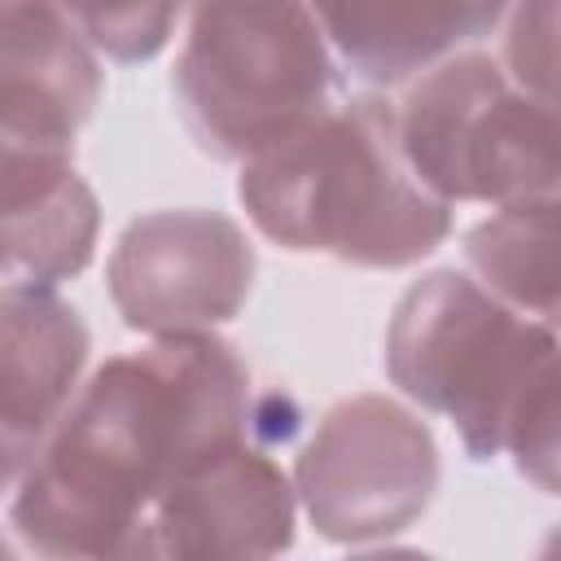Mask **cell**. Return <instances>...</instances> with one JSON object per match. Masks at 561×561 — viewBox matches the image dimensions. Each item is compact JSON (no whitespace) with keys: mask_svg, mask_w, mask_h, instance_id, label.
<instances>
[{"mask_svg":"<svg viewBox=\"0 0 561 561\" xmlns=\"http://www.w3.org/2000/svg\"><path fill=\"white\" fill-rule=\"evenodd\" d=\"M241 386L219 342H171L110 364L26 478L22 535L53 557H101L167 482L237 451Z\"/></svg>","mask_w":561,"mask_h":561,"instance_id":"obj_1","label":"cell"},{"mask_svg":"<svg viewBox=\"0 0 561 561\" xmlns=\"http://www.w3.org/2000/svg\"><path fill=\"white\" fill-rule=\"evenodd\" d=\"M241 197L276 241L359 263H408L447 232L443 202L408 180L394 114L377 101H355L259 153Z\"/></svg>","mask_w":561,"mask_h":561,"instance_id":"obj_2","label":"cell"},{"mask_svg":"<svg viewBox=\"0 0 561 561\" xmlns=\"http://www.w3.org/2000/svg\"><path fill=\"white\" fill-rule=\"evenodd\" d=\"M188 127L215 153H267L324 105L320 22L298 4H206L175 66Z\"/></svg>","mask_w":561,"mask_h":561,"instance_id":"obj_3","label":"cell"},{"mask_svg":"<svg viewBox=\"0 0 561 561\" xmlns=\"http://www.w3.org/2000/svg\"><path fill=\"white\" fill-rule=\"evenodd\" d=\"M548 351V333L513 324L460 276H430V285L412 289L399 307L390 368L412 394L447 408L478 451H491L504 438V416L491 386L508 403L513 425H522L530 412L526 390L552 381V373L530 381V359H543Z\"/></svg>","mask_w":561,"mask_h":561,"instance_id":"obj_4","label":"cell"},{"mask_svg":"<svg viewBox=\"0 0 561 561\" xmlns=\"http://www.w3.org/2000/svg\"><path fill=\"white\" fill-rule=\"evenodd\" d=\"M416 180L460 197H508L552 184V110L513 96L500 66L460 57L434 70L394 118Z\"/></svg>","mask_w":561,"mask_h":561,"instance_id":"obj_5","label":"cell"},{"mask_svg":"<svg viewBox=\"0 0 561 561\" xmlns=\"http://www.w3.org/2000/svg\"><path fill=\"white\" fill-rule=\"evenodd\" d=\"M434 486V447L421 425L381 399L337 408L302 456V491L324 535L403 526Z\"/></svg>","mask_w":561,"mask_h":561,"instance_id":"obj_6","label":"cell"},{"mask_svg":"<svg viewBox=\"0 0 561 561\" xmlns=\"http://www.w3.org/2000/svg\"><path fill=\"white\" fill-rule=\"evenodd\" d=\"M289 543V495L272 465L224 456L180 473L153 495L101 561H250Z\"/></svg>","mask_w":561,"mask_h":561,"instance_id":"obj_7","label":"cell"},{"mask_svg":"<svg viewBox=\"0 0 561 561\" xmlns=\"http://www.w3.org/2000/svg\"><path fill=\"white\" fill-rule=\"evenodd\" d=\"M245 285L250 250L215 215H153L123 237L114 259V298L136 329L224 320Z\"/></svg>","mask_w":561,"mask_h":561,"instance_id":"obj_8","label":"cell"},{"mask_svg":"<svg viewBox=\"0 0 561 561\" xmlns=\"http://www.w3.org/2000/svg\"><path fill=\"white\" fill-rule=\"evenodd\" d=\"M88 351L79 316L44 289L0 294V486L66 399Z\"/></svg>","mask_w":561,"mask_h":561,"instance_id":"obj_9","label":"cell"},{"mask_svg":"<svg viewBox=\"0 0 561 561\" xmlns=\"http://www.w3.org/2000/svg\"><path fill=\"white\" fill-rule=\"evenodd\" d=\"M333 44L368 79H403L456 39L500 22V4H320L311 9Z\"/></svg>","mask_w":561,"mask_h":561,"instance_id":"obj_10","label":"cell"},{"mask_svg":"<svg viewBox=\"0 0 561 561\" xmlns=\"http://www.w3.org/2000/svg\"><path fill=\"white\" fill-rule=\"evenodd\" d=\"M70 22L88 26L96 44H105L110 53L118 57H140V53H153L162 39H167V26L175 22V9L158 4V9H66Z\"/></svg>","mask_w":561,"mask_h":561,"instance_id":"obj_11","label":"cell"},{"mask_svg":"<svg viewBox=\"0 0 561 561\" xmlns=\"http://www.w3.org/2000/svg\"><path fill=\"white\" fill-rule=\"evenodd\" d=\"M355 561H430V557H416V552H377V557H355Z\"/></svg>","mask_w":561,"mask_h":561,"instance_id":"obj_12","label":"cell"},{"mask_svg":"<svg viewBox=\"0 0 561 561\" xmlns=\"http://www.w3.org/2000/svg\"><path fill=\"white\" fill-rule=\"evenodd\" d=\"M0 561H13V552L4 548V539H0Z\"/></svg>","mask_w":561,"mask_h":561,"instance_id":"obj_13","label":"cell"}]
</instances>
